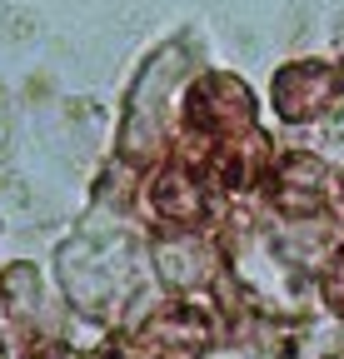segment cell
I'll return each instance as SVG.
<instances>
[{"mask_svg": "<svg viewBox=\"0 0 344 359\" xmlns=\"http://www.w3.org/2000/svg\"><path fill=\"white\" fill-rule=\"evenodd\" d=\"M275 95H280V115H289V120H305V115H315L329 95H334V75L324 70V65H289V70H280V80H275Z\"/></svg>", "mask_w": 344, "mask_h": 359, "instance_id": "6da1fadb", "label": "cell"}]
</instances>
